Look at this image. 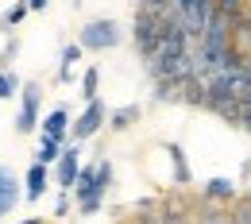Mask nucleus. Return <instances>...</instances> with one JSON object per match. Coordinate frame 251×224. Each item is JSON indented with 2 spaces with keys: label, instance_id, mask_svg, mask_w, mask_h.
<instances>
[{
  "label": "nucleus",
  "instance_id": "nucleus-1",
  "mask_svg": "<svg viewBox=\"0 0 251 224\" xmlns=\"http://www.w3.org/2000/svg\"><path fill=\"white\" fill-rule=\"evenodd\" d=\"M116 43H120V27L112 20H93L81 27V47H89V50H108Z\"/></svg>",
  "mask_w": 251,
  "mask_h": 224
},
{
  "label": "nucleus",
  "instance_id": "nucleus-2",
  "mask_svg": "<svg viewBox=\"0 0 251 224\" xmlns=\"http://www.w3.org/2000/svg\"><path fill=\"white\" fill-rule=\"evenodd\" d=\"M39 85H24V104H20V116H16V131L20 135H27V131H35V124H39Z\"/></svg>",
  "mask_w": 251,
  "mask_h": 224
},
{
  "label": "nucleus",
  "instance_id": "nucleus-3",
  "mask_svg": "<svg viewBox=\"0 0 251 224\" xmlns=\"http://www.w3.org/2000/svg\"><path fill=\"white\" fill-rule=\"evenodd\" d=\"M100 124H104V104H100V100H89L85 112L74 120V139H89Z\"/></svg>",
  "mask_w": 251,
  "mask_h": 224
},
{
  "label": "nucleus",
  "instance_id": "nucleus-4",
  "mask_svg": "<svg viewBox=\"0 0 251 224\" xmlns=\"http://www.w3.org/2000/svg\"><path fill=\"white\" fill-rule=\"evenodd\" d=\"M16 205H20V182L8 166H0V217H8Z\"/></svg>",
  "mask_w": 251,
  "mask_h": 224
},
{
  "label": "nucleus",
  "instance_id": "nucleus-5",
  "mask_svg": "<svg viewBox=\"0 0 251 224\" xmlns=\"http://www.w3.org/2000/svg\"><path fill=\"white\" fill-rule=\"evenodd\" d=\"M77 174H81V166H77V147H66L62 159H58V186H62V190H74Z\"/></svg>",
  "mask_w": 251,
  "mask_h": 224
},
{
  "label": "nucleus",
  "instance_id": "nucleus-6",
  "mask_svg": "<svg viewBox=\"0 0 251 224\" xmlns=\"http://www.w3.org/2000/svg\"><path fill=\"white\" fill-rule=\"evenodd\" d=\"M43 190H47V162H31L24 197H27V201H39V197H43Z\"/></svg>",
  "mask_w": 251,
  "mask_h": 224
},
{
  "label": "nucleus",
  "instance_id": "nucleus-7",
  "mask_svg": "<svg viewBox=\"0 0 251 224\" xmlns=\"http://www.w3.org/2000/svg\"><path fill=\"white\" fill-rule=\"evenodd\" d=\"M66 128H70V112H66V108H54V112L43 120V135H54V139H62Z\"/></svg>",
  "mask_w": 251,
  "mask_h": 224
},
{
  "label": "nucleus",
  "instance_id": "nucleus-8",
  "mask_svg": "<svg viewBox=\"0 0 251 224\" xmlns=\"http://www.w3.org/2000/svg\"><path fill=\"white\" fill-rule=\"evenodd\" d=\"M54 159H62V139L43 135V139H39V155H35V162H54Z\"/></svg>",
  "mask_w": 251,
  "mask_h": 224
},
{
  "label": "nucleus",
  "instance_id": "nucleus-9",
  "mask_svg": "<svg viewBox=\"0 0 251 224\" xmlns=\"http://www.w3.org/2000/svg\"><path fill=\"white\" fill-rule=\"evenodd\" d=\"M166 155L174 159V178L186 186V182H189V166H186V159H182V147H178V143H170V147H166Z\"/></svg>",
  "mask_w": 251,
  "mask_h": 224
},
{
  "label": "nucleus",
  "instance_id": "nucleus-10",
  "mask_svg": "<svg viewBox=\"0 0 251 224\" xmlns=\"http://www.w3.org/2000/svg\"><path fill=\"white\" fill-rule=\"evenodd\" d=\"M135 116H139V108H135V104H127V108H116V112H112V128H116V131L131 128V120H135Z\"/></svg>",
  "mask_w": 251,
  "mask_h": 224
},
{
  "label": "nucleus",
  "instance_id": "nucleus-11",
  "mask_svg": "<svg viewBox=\"0 0 251 224\" xmlns=\"http://www.w3.org/2000/svg\"><path fill=\"white\" fill-rule=\"evenodd\" d=\"M236 193V186L228 182V178H213L209 186H205V197H232Z\"/></svg>",
  "mask_w": 251,
  "mask_h": 224
},
{
  "label": "nucleus",
  "instance_id": "nucleus-12",
  "mask_svg": "<svg viewBox=\"0 0 251 224\" xmlns=\"http://www.w3.org/2000/svg\"><path fill=\"white\" fill-rule=\"evenodd\" d=\"M77 58H81V47H66V50H62V70H58L62 81H70V66L77 62Z\"/></svg>",
  "mask_w": 251,
  "mask_h": 224
},
{
  "label": "nucleus",
  "instance_id": "nucleus-13",
  "mask_svg": "<svg viewBox=\"0 0 251 224\" xmlns=\"http://www.w3.org/2000/svg\"><path fill=\"white\" fill-rule=\"evenodd\" d=\"M16 89H20V77L16 74H0V100H8Z\"/></svg>",
  "mask_w": 251,
  "mask_h": 224
},
{
  "label": "nucleus",
  "instance_id": "nucleus-14",
  "mask_svg": "<svg viewBox=\"0 0 251 224\" xmlns=\"http://www.w3.org/2000/svg\"><path fill=\"white\" fill-rule=\"evenodd\" d=\"M81 97H85V100H97V70H85V77H81Z\"/></svg>",
  "mask_w": 251,
  "mask_h": 224
},
{
  "label": "nucleus",
  "instance_id": "nucleus-15",
  "mask_svg": "<svg viewBox=\"0 0 251 224\" xmlns=\"http://www.w3.org/2000/svg\"><path fill=\"white\" fill-rule=\"evenodd\" d=\"M108 182H112V162L104 159V162H97V186L108 190Z\"/></svg>",
  "mask_w": 251,
  "mask_h": 224
},
{
  "label": "nucleus",
  "instance_id": "nucleus-16",
  "mask_svg": "<svg viewBox=\"0 0 251 224\" xmlns=\"http://www.w3.org/2000/svg\"><path fill=\"white\" fill-rule=\"evenodd\" d=\"M27 8H31V4H16L12 12H4V27H12V24H20V20L27 16Z\"/></svg>",
  "mask_w": 251,
  "mask_h": 224
},
{
  "label": "nucleus",
  "instance_id": "nucleus-17",
  "mask_svg": "<svg viewBox=\"0 0 251 224\" xmlns=\"http://www.w3.org/2000/svg\"><path fill=\"white\" fill-rule=\"evenodd\" d=\"M236 12H240V0H220V16H228V20H232Z\"/></svg>",
  "mask_w": 251,
  "mask_h": 224
},
{
  "label": "nucleus",
  "instance_id": "nucleus-18",
  "mask_svg": "<svg viewBox=\"0 0 251 224\" xmlns=\"http://www.w3.org/2000/svg\"><path fill=\"white\" fill-rule=\"evenodd\" d=\"M139 224H178V217H139Z\"/></svg>",
  "mask_w": 251,
  "mask_h": 224
},
{
  "label": "nucleus",
  "instance_id": "nucleus-19",
  "mask_svg": "<svg viewBox=\"0 0 251 224\" xmlns=\"http://www.w3.org/2000/svg\"><path fill=\"white\" fill-rule=\"evenodd\" d=\"M201 224H224V217H220V213H205V217H201Z\"/></svg>",
  "mask_w": 251,
  "mask_h": 224
},
{
  "label": "nucleus",
  "instance_id": "nucleus-20",
  "mask_svg": "<svg viewBox=\"0 0 251 224\" xmlns=\"http://www.w3.org/2000/svg\"><path fill=\"white\" fill-rule=\"evenodd\" d=\"M240 124H244V128L251 131V108H244V120H240Z\"/></svg>",
  "mask_w": 251,
  "mask_h": 224
},
{
  "label": "nucleus",
  "instance_id": "nucleus-21",
  "mask_svg": "<svg viewBox=\"0 0 251 224\" xmlns=\"http://www.w3.org/2000/svg\"><path fill=\"white\" fill-rule=\"evenodd\" d=\"M27 4H31V8H47L50 0H27Z\"/></svg>",
  "mask_w": 251,
  "mask_h": 224
},
{
  "label": "nucleus",
  "instance_id": "nucleus-22",
  "mask_svg": "<svg viewBox=\"0 0 251 224\" xmlns=\"http://www.w3.org/2000/svg\"><path fill=\"white\" fill-rule=\"evenodd\" d=\"M24 224H39V221H24Z\"/></svg>",
  "mask_w": 251,
  "mask_h": 224
},
{
  "label": "nucleus",
  "instance_id": "nucleus-23",
  "mask_svg": "<svg viewBox=\"0 0 251 224\" xmlns=\"http://www.w3.org/2000/svg\"><path fill=\"white\" fill-rule=\"evenodd\" d=\"M74 4H81V0H74Z\"/></svg>",
  "mask_w": 251,
  "mask_h": 224
}]
</instances>
